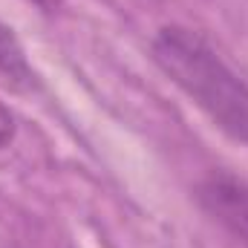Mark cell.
Instances as JSON below:
<instances>
[{"label": "cell", "instance_id": "3957f363", "mask_svg": "<svg viewBox=\"0 0 248 248\" xmlns=\"http://www.w3.org/2000/svg\"><path fill=\"white\" fill-rule=\"evenodd\" d=\"M0 87L12 93H38L41 90V75L29 63L26 49L20 46L17 35L12 26L0 20Z\"/></svg>", "mask_w": 248, "mask_h": 248}, {"label": "cell", "instance_id": "277c9868", "mask_svg": "<svg viewBox=\"0 0 248 248\" xmlns=\"http://www.w3.org/2000/svg\"><path fill=\"white\" fill-rule=\"evenodd\" d=\"M12 141H15V116H12V110L0 101V150L9 147Z\"/></svg>", "mask_w": 248, "mask_h": 248}, {"label": "cell", "instance_id": "6da1fadb", "mask_svg": "<svg viewBox=\"0 0 248 248\" xmlns=\"http://www.w3.org/2000/svg\"><path fill=\"white\" fill-rule=\"evenodd\" d=\"M150 61L222 136L248 144V81L196 29L182 23L156 29Z\"/></svg>", "mask_w": 248, "mask_h": 248}, {"label": "cell", "instance_id": "7a4b0ae2", "mask_svg": "<svg viewBox=\"0 0 248 248\" xmlns=\"http://www.w3.org/2000/svg\"><path fill=\"white\" fill-rule=\"evenodd\" d=\"M193 196L217 225L248 248V179L231 170H211L196 182Z\"/></svg>", "mask_w": 248, "mask_h": 248}, {"label": "cell", "instance_id": "5b68a950", "mask_svg": "<svg viewBox=\"0 0 248 248\" xmlns=\"http://www.w3.org/2000/svg\"><path fill=\"white\" fill-rule=\"evenodd\" d=\"M29 3H35V6L44 9V12H55V9L61 6V0H29Z\"/></svg>", "mask_w": 248, "mask_h": 248}]
</instances>
